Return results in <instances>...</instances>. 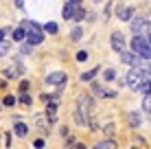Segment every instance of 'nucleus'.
Instances as JSON below:
<instances>
[{"label": "nucleus", "instance_id": "nucleus-1", "mask_svg": "<svg viewBox=\"0 0 151 149\" xmlns=\"http://www.w3.org/2000/svg\"><path fill=\"white\" fill-rule=\"evenodd\" d=\"M22 29H24V33H27L29 46H35V44H42V42H44V31H42V24L33 22V20H24V22H22Z\"/></svg>", "mask_w": 151, "mask_h": 149}, {"label": "nucleus", "instance_id": "nucleus-2", "mask_svg": "<svg viewBox=\"0 0 151 149\" xmlns=\"http://www.w3.org/2000/svg\"><path fill=\"white\" fill-rule=\"evenodd\" d=\"M132 48H134V53H136L142 61L151 59V46H149V42H147L145 35H136V37L132 40Z\"/></svg>", "mask_w": 151, "mask_h": 149}, {"label": "nucleus", "instance_id": "nucleus-3", "mask_svg": "<svg viewBox=\"0 0 151 149\" xmlns=\"http://www.w3.org/2000/svg\"><path fill=\"white\" fill-rule=\"evenodd\" d=\"M140 81H142V75H140L138 68H132V70H129V75L125 77V83H127L129 88H134V90L140 86Z\"/></svg>", "mask_w": 151, "mask_h": 149}, {"label": "nucleus", "instance_id": "nucleus-4", "mask_svg": "<svg viewBox=\"0 0 151 149\" xmlns=\"http://www.w3.org/2000/svg\"><path fill=\"white\" fill-rule=\"evenodd\" d=\"M132 31L136 35H142V33H149V22L145 18H134L132 20Z\"/></svg>", "mask_w": 151, "mask_h": 149}, {"label": "nucleus", "instance_id": "nucleus-5", "mask_svg": "<svg viewBox=\"0 0 151 149\" xmlns=\"http://www.w3.org/2000/svg\"><path fill=\"white\" fill-rule=\"evenodd\" d=\"M46 83H50V86H64L66 83V73H61V70H57V73H50V75H46Z\"/></svg>", "mask_w": 151, "mask_h": 149}, {"label": "nucleus", "instance_id": "nucleus-6", "mask_svg": "<svg viewBox=\"0 0 151 149\" xmlns=\"http://www.w3.org/2000/svg\"><path fill=\"white\" fill-rule=\"evenodd\" d=\"M110 40H112V48H114V50H118V53H125V37H123L121 31H114Z\"/></svg>", "mask_w": 151, "mask_h": 149}, {"label": "nucleus", "instance_id": "nucleus-7", "mask_svg": "<svg viewBox=\"0 0 151 149\" xmlns=\"http://www.w3.org/2000/svg\"><path fill=\"white\" fill-rule=\"evenodd\" d=\"M121 59H123V64H129V66H134V68H138V66L142 64V59H140L134 50H132V53H127V50L121 53Z\"/></svg>", "mask_w": 151, "mask_h": 149}, {"label": "nucleus", "instance_id": "nucleus-8", "mask_svg": "<svg viewBox=\"0 0 151 149\" xmlns=\"http://www.w3.org/2000/svg\"><path fill=\"white\" fill-rule=\"evenodd\" d=\"M116 13H118V18H121V20H125V22L134 20V7H127V4H118Z\"/></svg>", "mask_w": 151, "mask_h": 149}, {"label": "nucleus", "instance_id": "nucleus-9", "mask_svg": "<svg viewBox=\"0 0 151 149\" xmlns=\"http://www.w3.org/2000/svg\"><path fill=\"white\" fill-rule=\"evenodd\" d=\"M77 4H79V2H66V4H64V18H66V20H72Z\"/></svg>", "mask_w": 151, "mask_h": 149}, {"label": "nucleus", "instance_id": "nucleus-10", "mask_svg": "<svg viewBox=\"0 0 151 149\" xmlns=\"http://www.w3.org/2000/svg\"><path fill=\"white\" fill-rule=\"evenodd\" d=\"M140 94H145V99H147V96H151V81H140V86L136 88Z\"/></svg>", "mask_w": 151, "mask_h": 149}, {"label": "nucleus", "instance_id": "nucleus-11", "mask_svg": "<svg viewBox=\"0 0 151 149\" xmlns=\"http://www.w3.org/2000/svg\"><path fill=\"white\" fill-rule=\"evenodd\" d=\"M13 132H15V134H18L20 138H24V136L29 134V125H27V123H15Z\"/></svg>", "mask_w": 151, "mask_h": 149}, {"label": "nucleus", "instance_id": "nucleus-12", "mask_svg": "<svg viewBox=\"0 0 151 149\" xmlns=\"http://www.w3.org/2000/svg\"><path fill=\"white\" fill-rule=\"evenodd\" d=\"M18 73H22V66H20V64H15V66H11V68H7V70H4V77L13 79V77H18Z\"/></svg>", "mask_w": 151, "mask_h": 149}, {"label": "nucleus", "instance_id": "nucleus-13", "mask_svg": "<svg viewBox=\"0 0 151 149\" xmlns=\"http://www.w3.org/2000/svg\"><path fill=\"white\" fill-rule=\"evenodd\" d=\"M99 70H101V68H99V66H94V68H92V70H88V73H83V75H81V81H92V79H94V77H96V73H99Z\"/></svg>", "mask_w": 151, "mask_h": 149}, {"label": "nucleus", "instance_id": "nucleus-14", "mask_svg": "<svg viewBox=\"0 0 151 149\" xmlns=\"http://www.w3.org/2000/svg\"><path fill=\"white\" fill-rule=\"evenodd\" d=\"M13 40H15V42H24V40H27V33H24L22 27H18L13 31Z\"/></svg>", "mask_w": 151, "mask_h": 149}, {"label": "nucleus", "instance_id": "nucleus-15", "mask_svg": "<svg viewBox=\"0 0 151 149\" xmlns=\"http://www.w3.org/2000/svg\"><path fill=\"white\" fill-rule=\"evenodd\" d=\"M81 35H83V29L81 27H75V29L70 31V40H72V42H79Z\"/></svg>", "mask_w": 151, "mask_h": 149}, {"label": "nucleus", "instance_id": "nucleus-16", "mask_svg": "<svg viewBox=\"0 0 151 149\" xmlns=\"http://www.w3.org/2000/svg\"><path fill=\"white\" fill-rule=\"evenodd\" d=\"M94 149H116V143L114 140H103V143H99V145H94Z\"/></svg>", "mask_w": 151, "mask_h": 149}, {"label": "nucleus", "instance_id": "nucleus-17", "mask_svg": "<svg viewBox=\"0 0 151 149\" xmlns=\"http://www.w3.org/2000/svg\"><path fill=\"white\" fill-rule=\"evenodd\" d=\"M46 114H48V119H50V121H55V114H57V103H53V101H50L48 107H46Z\"/></svg>", "mask_w": 151, "mask_h": 149}, {"label": "nucleus", "instance_id": "nucleus-18", "mask_svg": "<svg viewBox=\"0 0 151 149\" xmlns=\"http://www.w3.org/2000/svg\"><path fill=\"white\" fill-rule=\"evenodd\" d=\"M129 123H132L134 127L140 125V114H138V112H129Z\"/></svg>", "mask_w": 151, "mask_h": 149}, {"label": "nucleus", "instance_id": "nucleus-19", "mask_svg": "<svg viewBox=\"0 0 151 149\" xmlns=\"http://www.w3.org/2000/svg\"><path fill=\"white\" fill-rule=\"evenodd\" d=\"M81 18H83V4L79 2V4H77V9H75V15H72V20H75V22H79Z\"/></svg>", "mask_w": 151, "mask_h": 149}, {"label": "nucleus", "instance_id": "nucleus-20", "mask_svg": "<svg viewBox=\"0 0 151 149\" xmlns=\"http://www.w3.org/2000/svg\"><path fill=\"white\" fill-rule=\"evenodd\" d=\"M103 92H105V88H101L99 83L92 86V96H103Z\"/></svg>", "mask_w": 151, "mask_h": 149}, {"label": "nucleus", "instance_id": "nucleus-21", "mask_svg": "<svg viewBox=\"0 0 151 149\" xmlns=\"http://www.w3.org/2000/svg\"><path fill=\"white\" fill-rule=\"evenodd\" d=\"M72 119L77 121V125H83V123H86V121H83V114H81L79 110H75V112H72Z\"/></svg>", "mask_w": 151, "mask_h": 149}, {"label": "nucleus", "instance_id": "nucleus-22", "mask_svg": "<svg viewBox=\"0 0 151 149\" xmlns=\"http://www.w3.org/2000/svg\"><path fill=\"white\" fill-rule=\"evenodd\" d=\"M142 110H145V112H147V114L151 116V96H147V99L142 101Z\"/></svg>", "mask_w": 151, "mask_h": 149}, {"label": "nucleus", "instance_id": "nucleus-23", "mask_svg": "<svg viewBox=\"0 0 151 149\" xmlns=\"http://www.w3.org/2000/svg\"><path fill=\"white\" fill-rule=\"evenodd\" d=\"M103 77H105V79H107V81H112V79H116V70H114V68H107V70H105V75H103Z\"/></svg>", "mask_w": 151, "mask_h": 149}, {"label": "nucleus", "instance_id": "nucleus-24", "mask_svg": "<svg viewBox=\"0 0 151 149\" xmlns=\"http://www.w3.org/2000/svg\"><path fill=\"white\" fill-rule=\"evenodd\" d=\"M7 53H9V42L4 40V42H0V57H2V55H7Z\"/></svg>", "mask_w": 151, "mask_h": 149}, {"label": "nucleus", "instance_id": "nucleus-25", "mask_svg": "<svg viewBox=\"0 0 151 149\" xmlns=\"http://www.w3.org/2000/svg\"><path fill=\"white\" fill-rule=\"evenodd\" d=\"M33 147H35V149H44V147H46V140H44V138H37V140L33 143Z\"/></svg>", "mask_w": 151, "mask_h": 149}, {"label": "nucleus", "instance_id": "nucleus-26", "mask_svg": "<svg viewBox=\"0 0 151 149\" xmlns=\"http://www.w3.org/2000/svg\"><path fill=\"white\" fill-rule=\"evenodd\" d=\"M44 29L48 31V33H57V24H55V22H48V24H46Z\"/></svg>", "mask_w": 151, "mask_h": 149}, {"label": "nucleus", "instance_id": "nucleus-27", "mask_svg": "<svg viewBox=\"0 0 151 149\" xmlns=\"http://www.w3.org/2000/svg\"><path fill=\"white\" fill-rule=\"evenodd\" d=\"M20 103H24V105H31V96H29V94H22V96H20Z\"/></svg>", "mask_w": 151, "mask_h": 149}, {"label": "nucleus", "instance_id": "nucleus-28", "mask_svg": "<svg viewBox=\"0 0 151 149\" xmlns=\"http://www.w3.org/2000/svg\"><path fill=\"white\" fill-rule=\"evenodd\" d=\"M27 90H29V81H22V83H20V92L27 94Z\"/></svg>", "mask_w": 151, "mask_h": 149}, {"label": "nucleus", "instance_id": "nucleus-29", "mask_svg": "<svg viewBox=\"0 0 151 149\" xmlns=\"http://www.w3.org/2000/svg\"><path fill=\"white\" fill-rule=\"evenodd\" d=\"M20 53H22V55H29V53H31V46H29V44H22V48H20Z\"/></svg>", "mask_w": 151, "mask_h": 149}, {"label": "nucleus", "instance_id": "nucleus-30", "mask_svg": "<svg viewBox=\"0 0 151 149\" xmlns=\"http://www.w3.org/2000/svg\"><path fill=\"white\" fill-rule=\"evenodd\" d=\"M77 59H79V61H86V59H88V53H86V50H81V53H77Z\"/></svg>", "mask_w": 151, "mask_h": 149}, {"label": "nucleus", "instance_id": "nucleus-31", "mask_svg": "<svg viewBox=\"0 0 151 149\" xmlns=\"http://www.w3.org/2000/svg\"><path fill=\"white\" fill-rule=\"evenodd\" d=\"M2 103H4V105H13V103H15V99H13V96H4Z\"/></svg>", "mask_w": 151, "mask_h": 149}, {"label": "nucleus", "instance_id": "nucleus-32", "mask_svg": "<svg viewBox=\"0 0 151 149\" xmlns=\"http://www.w3.org/2000/svg\"><path fill=\"white\" fill-rule=\"evenodd\" d=\"M4 147H11V134H4Z\"/></svg>", "mask_w": 151, "mask_h": 149}, {"label": "nucleus", "instance_id": "nucleus-33", "mask_svg": "<svg viewBox=\"0 0 151 149\" xmlns=\"http://www.w3.org/2000/svg\"><path fill=\"white\" fill-rule=\"evenodd\" d=\"M105 132H107V134H112V132H114V123H112V125H105Z\"/></svg>", "mask_w": 151, "mask_h": 149}, {"label": "nucleus", "instance_id": "nucleus-34", "mask_svg": "<svg viewBox=\"0 0 151 149\" xmlns=\"http://www.w3.org/2000/svg\"><path fill=\"white\" fill-rule=\"evenodd\" d=\"M4 35H7V31H4V29H0V42H4Z\"/></svg>", "mask_w": 151, "mask_h": 149}, {"label": "nucleus", "instance_id": "nucleus-35", "mask_svg": "<svg viewBox=\"0 0 151 149\" xmlns=\"http://www.w3.org/2000/svg\"><path fill=\"white\" fill-rule=\"evenodd\" d=\"M147 42H149V46H151V33L147 35Z\"/></svg>", "mask_w": 151, "mask_h": 149}]
</instances>
